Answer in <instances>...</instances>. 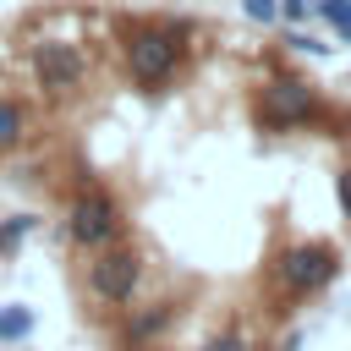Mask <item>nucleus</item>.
<instances>
[{"instance_id":"obj_1","label":"nucleus","mask_w":351,"mask_h":351,"mask_svg":"<svg viewBox=\"0 0 351 351\" xmlns=\"http://www.w3.org/2000/svg\"><path fill=\"white\" fill-rule=\"evenodd\" d=\"M176 55H181V44L165 27H143V33L126 38V66H132L137 82H165L176 71Z\"/></svg>"},{"instance_id":"obj_2","label":"nucleus","mask_w":351,"mask_h":351,"mask_svg":"<svg viewBox=\"0 0 351 351\" xmlns=\"http://www.w3.org/2000/svg\"><path fill=\"white\" fill-rule=\"evenodd\" d=\"M88 280H93V296H104V302H132V291H137V280H143V263H137V252L115 247V252H99V263L88 269Z\"/></svg>"},{"instance_id":"obj_3","label":"nucleus","mask_w":351,"mask_h":351,"mask_svg":"<svg viewBox=\"0 0 351 351\" xmlns=\"http://www.w3.org/2000/svg\"><path fill=\"white\" fill-rule=\"evenodd\" d=\"M115 203L104 197V192H82L77 203H71V241H82V247H104L110 236H115Z\"/></svg>"},{"instance_id":"obj_4","label":"nucleus","mask_w":351,"mask_h":351,"mask_svg":"<svg viewBox=\"0 0 351 351\" xmlns=\"http://www.w3.org/2000/svg\"><path fill=\"white\" fill-rule=\"evenodd\" d=\"M335 274V252L329 247H291L285 258H280V280L291 285V291H313V285H324Z\"/></svg>"},{"instance_id":"obj_5","label":"nucleus","mask_w":351,"mask_h":351,"mask_svg":"<svg viewBox=\"0 0 351 351\" xmlns=\"http://www.w3.org/2000/svg\"><path fill=\"white\" fill-rule=\"evenodd\" d=\"M307 110H313V88L307 82H269L263 88V121L291 126V121H307Z\"/></svg>"},{"instance_id":"obj_6","label":"nucleus","mask_w":351,"mask_h":351,"mask_svg":"<svg viewBox=\"0 0 351 351\" xmlns=\"http://www.w3.org/2000/svg\"><path fill=\"white\" fill-rule=\"evenodd\" d=\"M33 71H38L44 88H71L82 77V55H77V44H38Z\"/></svg>"},{"instance_id":"obj_7","label":"nucleus","mask_w":351,"mask_h":351,"mask_svg":"<svg viewBox=\"0 0 351 351\" xmlns=\"http://www.w3.org/2000/svg\"><path fill=\"white\" fill-rule=\"evenodd\" d=\"M33 335V307H0V340H27Z\"/></svg>"},{"instance_id":"obj_8","label":"nucleus","mask_w":351,"mask_h":351,"mask_svg":"<svg viewBox=\"0 0 351 351\" xmlns=\"http://www.w3.org/2000/svg\"><path fill=\"white\" fill-rule=\"evenodd\" d=\"M22 137V110L16 104H0V148H11Z\"/></svg>"},{"instance_id":"obj_9","label":"nucleus","mask_w":351,"mask_h":351,"mask_svg":"<svg viewBox=\"0 0 351 351\" xmlns=\"http://www.w3.org/2000/svg\"><path fill=\"white\" fill-rule=\"evenodd\" d=\"M33 225H38L33 214H16V219H5V225H0V247H16V241L33 230Z\"/></svg>"},{"instance_id":"obj_10","label":"nucleus","mask_w":351,"mask_h":351,"mask_svg":"<svg viewBox=\"0 0 351 351\" xmlns=\"http://www.w3.org/2000/svg\"><path fill=\"white\" fill-rule=\"evenodd\" d=\"M318 11H324L335 27H346V22H351V0H318Z\"/></svg>"},{"instance_id":"obj_11","label":"nucleus","mask_w":351,"mask_h":351,"mask_svg":"<svg viewBox=\"0 0 351 351\" xmlns=\"http://www.w3.org/2000/svg\"><path fill=\"white\" fill-rule=\"evenodd\" d=\"M241 5H247L252 22H274V16H280V0H241Z\"/></svg>"},{"instance_id":"obj_12","label":"nucleus","mask_w":351,"mask_h":351,"mask_svg":"<svg viewBox=\"0 0 351 351\" xmlns=\"http://www.w3.org/2000/svg\"><path fill=\"white\" fill-rule=\"evenodd\" d=\"M165 318H170V307H154V313H143V318L132 324V335H154V329H159Z\"/></svg>"},{"instance_id":"obj_13","label":"nucleus","mask_w":351,"mask_h":351,"mask_svg":"<svg viewBox=\"0 0 351 351\" xmlns=\"http://www.w3.org/2000/svg\"><path fill=\"white\" fill-rule=\"evenodd\" d=\"M280 16H291V22H302V16H307V0H280Z\"/></svg>"},{"instance_id":"obj_14","label":"nucleus","mask_w":351,"mask_h":351,"mask_svg":"<svg viewBox=\"0 0 351 351\" xmlns=\"http://www.w3.org/2000/svg\"><path fill=\"white\" fill-rule=\"evenodd\" d=\"M203 351H247V346H241V340H236V335H225V340H208V346H203Z\"/></svg>"},{"instance_id":"obj_15","label":"nucleus","mask_w":351,"mask_h":351,"mask_svg":"<svg viewBox=\"0 0 351 351\" xmlns=\"http://www.w3.org/2000/svg\"><path fill=\"white\" fill-rule=\"evenodd\" d=\"M340 203L351 208V170H340Z\"/></svg>"},{"instance_id":"obj_16","label":"nucleus","mask_w":351,"mask_h":351,"mask_svg":"<svg viewBox=\"0 0 351 351\" xmlns=\"http://www.w3.org/2000/svg\"><path fill=\"white\" fill-rule=\"evenodd\" d=\"M340 33H346V38H351V22H346V27H340Z\"/></svg>"}]
</instances>
